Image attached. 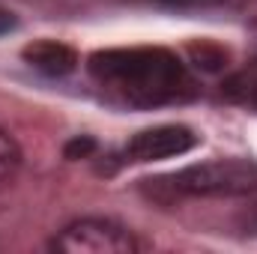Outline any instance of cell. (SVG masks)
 I'll return each instance as SVG.
<instances>
[{
	"instance_id": "cell-6",
	"label": "cell",
	"mask_w": 257,
	"mask_h": 254,
	"mask_svg": "<svg viewBox=\"0 0 257 254\" xmlns=\"http://www.w3.org/2000/svg\"><path fill=\"white\" fill-rule=\"evenodd\" d=\"M224 96L236 105L257 111V72H239L224 81Z\"/></svg>"
},
{
	"instance_id": "cell-12",
	"label": "cell",
	"mask_w": 257,
	"mask_h": 254,
	"mask_svg": "<svg viewBox=\"0 0 257 254\" xmlns=\"http://www.w3.org/2000/svg\"><path fill=\"white\" fill-rule=\"evenodd\" d=\"M242 227H245L248 233H257V203L248 206V212L242 215Z\"/></svg>"
},
{
	"instance_id": "cell-4",
	"label": "cell",
	"mask_w": 257,
	"mask_h": 254,
	"mask_svg": "<svg viewBox=\"0 0 257 254\" xmlns=\"http://www.w3.org/2000/svg\"><path fill=\"white\" fill-rule=\"evenodd\" d=\"M197 147V135L186 126H156L128 138L123 147V162H159L171 156H183Z\"/></svg>"
},
{
	"instance_id": "cell-2",
	"label": "cell",
	"mask_w": 257,
	"mask_h": 254,
	"mask_svg": "<svg viewBox=\"0 0 257 254\" xmlns=\"http://www.w3.org/2000/svg\"><path fill=\"white\" fill-rule=\"evenodd\" d=\"M147 183L156 197L162 191H168V197H251L257 194V162L212 159Z\"/></svg>"
},
{
	"instance_id": "cell-11",
	"label": "cell",
	"mask_w": 257,
	"mask_h": 254,
	"mask_svg": "<svg viewBox=\"0 0 257 254\" xmlns=\"http://www.w3.org/2000/svg\"><path fill=\"white\" fill-rule=\"evenodd\" d=\"M144 3H165V6H212L221 0H144Z\"/></svg>"
},
{
	"instance_id": "cell-5",
	"label": "cell",
	"mask_w": 257,
	"mask_h": 254,
	"mask_svg": "<svg viewBox=\"0 0 257 254\" xmlns=\"http://www.w3.org/2000/svg\"><path fill=\"white\" fill-rule=\"evenodd\" d=\"M21 57L27 66H33L36 72H42L48 78H63L69 72H75V66H78L75 48H69L66 42H54V39H36V42L24 45Z\"/></svg>"
},
{
	"instance_id": "cell-10",
	"label": "cell",
	"mask_w": 257,
	"mask_h": 254,
	"mask_svg": "<svg viewBox=\"0 0 257 254\" xmlns=\"http://www.w3.org/2000/svg\"><path fill=\"white\" fill-rule=\"evenodd\" d=\"M15 27H18V18H15V15H12L9 9H3V6H0V36L12 33Z\"/></svg>"
},
{
	"instance_id": "cell-9",
	"label": "cell",
	"mask_w": 257,
	"mask_h": 254,
	"mask_svg": "<svg viewBox=\"0 0 257 254\" xmlns=\"http://www.w3.org/2000/svg\"><path fill=\"white\" fill-rule=\"evenodd\" d=\"M96 150V141L93 138H87V135H81V138H72L69 144H66V159H87L90 153Z\"/></svg>"
},
{
	"instance_id": "cell-7",
	"label": "cell",
	"mask_w": 257,
	"mask_h": 254,
	"mask_svg": "<svg viewBox=\"0 0 257 254\" xmlns=\"http://www.w3.org/2000/svg\"><path fill=\"white\" fill-rule=\"evenodd\" d=\"M18 165H21V150H18L15 138L0 126V183L9 180L18 171Z\"/></svg>"
},
{
	"instance_id": "cell-3",
	"label": "cell",
	"mask_w": 257,
	"mask_h": 254,
	"mask_svg": "<svg viewBox=\"0 0 257 254\" xmlns=\"http://www.w3.org/2000/svg\"><path fill=\"white\" fill-rule=\"evenodd\" d=\"M51 248L60 254H128L138 251V239L120 221L78 218L51 239Z\"/></svg>"
},
{
	"instance_id": "cell-1",
	"label": "cell",
	"mask_w": 257,
	"mask_h": 254,
	"mask_svg": "<svg viewBox=\"0 0 257 254\" xmlns=\"http://www.w3.org/2000/svg\"><path fill=\"white\" fill-rule=\"evenodd\" d=\"M87 72L108 99L138 111L183 105L197 96V81L192 72L168 48H105L90 54Z\"/></svg>"
},
{
	"instance_id": "cell-8",
	"label": "cell",
	"mask_w": 257,
	"mask_h": 254,
	"mask_svg": "<svg viewBox=\"0 0 257 254\" xmlns=\"http://www.w3.org/2000/svg\"><path fill=\"white\" fill-rule=\"evenodd\" d=\"M192 57L197 60L200 69H206V72H215V69H221L224 63V51L221 48H215V45H192Z\"/></svg>"
}]
</instances>
